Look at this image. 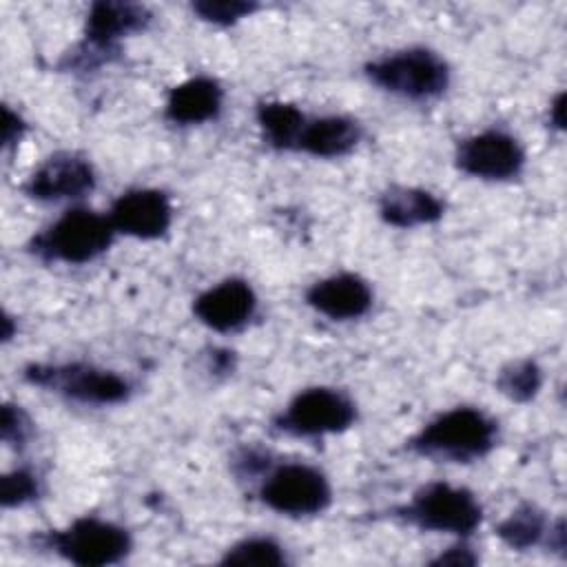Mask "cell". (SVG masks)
Returning a JSON list of instances; mask_svg holds the SVG:
<instances>
[{"instance_id":"d6986e66","label":"cell","mask_w":567,"mask_h":567,"mask_svg":"<svg viewBox=\"0 0 567 567\" xmlns=\"http://www.w3.org/2000/svg\"><path fill=\"white\" fill-rule=\"evenodd\" d=\"M496 534L512 549H529L547 534L545 514L534 505H520L505 520L498 523Z\"/></svg>"},{"instance_id":"8fae6325","label":"cell","mask_w":567,"mask_h":567,"mask_svg":"<svg viewBox=\"0 0 567 567\" xmlns=\"http://www.w3.org/2000/svg\"><path fill=\"white\" fill-rule=\"evenodd\" d=\"M171 204L162 190L135 188L120 195L109 213L115 233L137 239H157L171 226Z\"/></svg>"},{"instance_id":"4316f807","label":"cell","mask_w":567,"mask_h":567,"mask_svg":"<svg viewBox=\"0 0 567 567\" xmlns=\"http://www.w3.org/2000/svg\"><path fill=\"white\" fill-rule=\"evenodd\" d=\"M563 102H565V95L560 93V95L554 100V104H551V122H554V126H558V128H563Z\"/></svg>"},{"instance_id":"2e32d148","label":"cell","mask_w":567,"mask_h":567,"mask_svg":"<svg viewBox=\"0 0 567 567\" xmlns=\"http://www.w3.org/2000/svg\"><path fill=\"white\" fill-rule=\"evenodd\" d=\"M361 137V128L352 117L326 115L303 124L297 148L315 157H341L350 153Z\"/></svg>"},{"instance_id":"7402d4cb","label":"cell","mask_w":567,"mask_h":567,"mask_svg":"<svg viewBox=\"0 0 567 567\" xmlns=\"http://www.w3.org/2000/svg\"><path fill=\"white\" fill-rule=\"evenodd\" d=\"M40 494L38 476L24 467L13 470L2 476L0 483V501L4 507H18L33 501Z\"/></svg>"},{"instance_id":"8992f818","label":"cell","mask_w":567,"mask_h":567,"mask_svg":"<svg viewBox=\"0 0 567 567\" xmlns=\"http://www.w3.org/2000/svg\"><path fill=\"white\" fill-rule=\"evenodd\" d=\"M24 377L33 385L55 390L80 403L111 405V403L126 401L131 394V385L126 379H122L111 370H102L86 363L31 365L27 368Z\"/></svg>"},{"instance_id":"603a6c76","label":"cell","mask_w":567,"mask_h":567,"mask_svg":"<svg viewBox=\"0 0 567 567\" xmlns=\"http://www.w3.org/2000/svg\"><path fill=\"white\" fill-rule=\"evenodd\" d=\"M257 9V4L252 2H241V0H204V2H195L193 11L206 20V22H215V24H230L237 22L244 16H250Z\"/></svg>"},{"instance_id":"e0dca14e","label":"cell","mask_w":567,"mask_h":567,"mask_svg":"<svg viewBox=\"0 0 567 567\" xmlns=\"http://www.w3.org/2000/svg\"><path fill=\"white\" fill-rule=\"evenodd\" d=\"M379 213L383 221L412 228L421 224H432L443 215V204L427 190L410 188V186H392L381 195Z\"/></svg>"},{"instance_id":"9c48e42d","label":"cell","mask_w":567,"mask_h":567,"mask_svg":"<svg viewBox=\"0 0 567 567\" xmlns=\"http://www.w3.org/2000/svg\"><path fill=\"white\" fill-rule=\"evenodd\" d=\"M520 144L503 131H485L458 144L456 166L481 179H509L523 168Z\"/></svg>"},{"instance_id":"52a82bcc","label":"cell","mask_w":567,"mask_h":567,"mask_svg":"<svg viewBox=\"0 0 567 567\" xmlns=\"http://www.w3.org/2000/svg\"><path fill=\"white\" fill-rule=\"evenodd\" d=\"M261 501L286 516H312L328 507V478L303 463H288L277 467L261 485Z\"/></svg>"},{"instance_id":"ac0fdd59","label":"cell","mask_w":567,"mask_h":567,"mask_svg":"<svg viewBox=\"0 0 567 567\" xmlns=\"http://www.w3.org/2000/svg\"><path fill=\"white\" fill-rule=\"evenodd\" d=\"M257 122L264 140L272 148H297L299 135L303 131L306 117L303 113L286 102H264L257 109Z\"/></svg>"},{"instance_id":"9a60e30c","label":"cell","mask_w":567,"mask_h":567,"mask_svg":"<svg viewBox=\"0 0 567 567\" xmlns=\"http://www.w3.org/2000/svg\"><path fill=\"white\" fill-rule=\"evenodd\" d=\"M224 102V91L213 78H190L171 89L166 100V117L173 124H202L217 117Z\"/></svg>"},{"instance_id":"6da1fadb","label":"cell","mask_w":567,"mask_h":567,"mask_svg":"<svg viewBox=\"0 0 567 567\" xmlns=\"http://www.w3.org/2000/svg\"><path fill=\"white\" fill-rule=\"evenodd\" d=\"M496 441V423L474 408H454L430 421L412 447L425 456L472 461L487 454Z\"/></svg>"},{"instance_id":"484cf974","label":"cell","mask_w":567,"mask_h":567,"mask_svg":"<svg viewBox=\"0 0 567 567\" xmlns=\"http://www.w3.org/2000/svg\"><path fill=\"white\" fill-rule=\"evenodd\" d=\"M22 133H24L22 120L16 113H11L9 109H4V126H2V142H4V146L16 144L22 137Z\"/></svg>"},{"instance_id":"4fadbf2b","label":"cell","mask_w":567,"mask_h":567,"mask_svg":"<svg viewBox=\"0 0 567 567\" xmlns=\"http://www.w3.org/2000/svg\"><path fill=\"white\" fill-rule=\"evenodd\" d=\"M306 301L328 319L348 321L370 310L372 290L359 275L341 272L312 284L306 292Z\"/></svg>"},{"instance_id":"44dd1931","label":"cell","mask_w":567,"mask_h":567,"mask_svg":"<svg viewBox=\"0 0 567 567\" xmlns=\"http://www.w3.org/2000/svg\"><path fill=\"white\" fill-rule=\"evenodd\" d=\"M540 368L534 361H516L498 374V388L512 401H529L540 388Z\"/></svg>"},{"instance_id":"ffe728a7","label":"cell","mask_w":567,"mask_h":567,"mask_svg":"<svg viewBox=\"0 0 567 567\" xmlns=\"http://www.w3.org/2000/svg\"><path fill=\"white\" fill-rule=\"evenodd\" d=\"M224 565H259V567H275L284 565L286 556L284 549L272 538H246L233 545L224 558Z\"/></svg>"},{"instance_id":"30bf717a","label":"cell","mask_w":567,"mask_h":567,"mask_svg":"<svg viewBox=\"0 0 567 567\" xmlns=\"http://www.w3.org/2000/svg\"><path fill=\"white\" fill-rule=\"evenodd\" d=\"M24 188L38 202L78 199L95 188V173L84 157L60 153L35 168Z\"/></svg>"},{"instance_id":"ba28073f","label":"cell","mask_w":567,"mask_h":567,"mask_svg":"<svg viewBox=\"0 0 567 567\" xmlns=\"http://www.w3.org/2000/svg\"><path fill=\"white\" fill-rule=\"evenodd\" d=\"M354 403L332 388H308L299 392L279 416L277 425L295 436H321L350 427Z\"/></svg>"},{"instance_id":"3957f363","label":"cell","mask_w":567,"mask_h":567,"mask_svg":"<svg viewBox=\"0 0 567 567\" xmlns=\"http://www.w3.org/2000/svg\"><path fill=\"white\" fill-rule=\"evenodd\" d=\"M365 73L383 91L410 100L434 97L450 82L445 60L430 49H405L383 55L370 62Z\"/></svg>"},{"instance_id":"7c38bea8","label":"cell","mask_w":567,"mask_h":567,"mask_svg":"<svg viewBox=\"0 0 567 567\" xmlns=\"http://www.w3.org/2000/svg\"><path fill=\"white\" fill-rule=\"evenodd\" d=\"M257 297L244 279H226L206 292H202L195 303V317L217 332H233L241 328L255 312Z\"/></svg>"},{"instance_id":"5b68a950","label":"cell","mask_w":567,"mask_h":567,"mask_svg":"<svg viewBox=\"0 0 567 567\" xmlns=\"http://www.w3.org/2000/svg\"><path fill=\"white\" fill-rule=\"evenodd\" d=\"M403 516L427 532L467 536L481 523V505L465 487L432 483L416 492L410 505L403 507Z\"/></svg>"},{"instance_id":"5bb4252c","label":"cell","mask_w":567,"mask_h":567,"mask_svg":"<svg viewBox=\"0 0 567 567\" xmlns=\"http://www.w3.org/2000/svg\"><path fill=\"white\" fill-rule=\"evenodd\" d=\"M151 13L133 2H95L86 16V49L104 53L128 33L146 29Z\"/></svg>"},{"instance_id":"7a4b0ae2","label":"cell","mask_w":567,"mask_h":567,"mask_svg":"<svg viewBox=\"0 0 567 567\" xmlns=\"http://www.w3.org/2000/svg\"><path fill=\"white\" fill-rule=\"evenodd\" d=\"M115 228L109 215L89 208H73L42 230L31 248L42 259L64 264H86L100 257L113 241Z\"/></svg>"},{"instance_id":"d4e9b609","label":"cell","mask_w":567,"mask_h":567,"mask_svg":"<svg viewBox=\"0 0 567 567\" xmlns=\"http://www.w3.org/2000/svg\"><path fill=\"white\" fill-rule=\"evenodd\" d=\"M476 556L472 554L470 547L458 545V547H450L445 554H441L434 565H474Z\"/></svg>"},{"instance_id":"277c9868","label":"cell","mask_w":567,"mask_h":567,"mask_svg":"<svg viewBox=\"0 0 567 567\" xmlns=\"http://www.w3.org/2000/svg\"><path fill=\"white\" fill-rule=\"evenodd\" d=\"M49 547L64 560L80 567H104L120 563L131 551V536L124 527L84 516L69 527L47 536Z\"/></svg>"},{"instance_id":"cb8c5ba5","label":"cell","mask_w":567,"mask_h":567,"mask_svg":"<svg viewBox=\"0 0 567 567\" xmlns=\"http://www.w3.org/2000/svg\"><path fill=\"white\" fill-rule=\"evenodd\" d=\"M2 441L9 443V445H22L29 436V419L27 414L18 408V405H11L7 403L4 410H2Z\"/></svg>"}]
</instances>
